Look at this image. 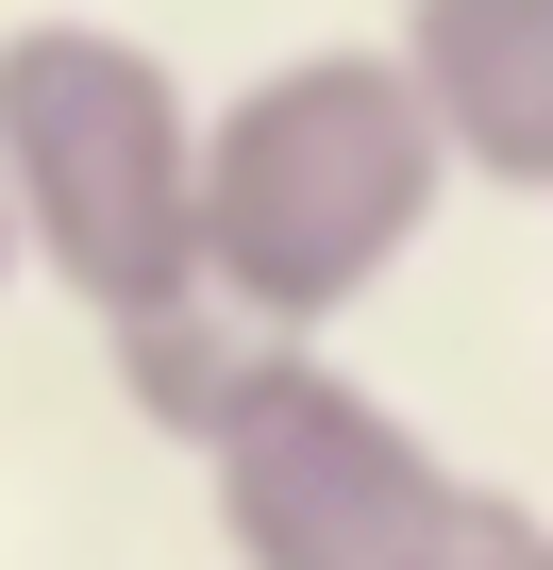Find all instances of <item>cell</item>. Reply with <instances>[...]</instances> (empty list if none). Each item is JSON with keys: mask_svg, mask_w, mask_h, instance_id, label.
<instances>
[{"mask_svg": "<svg viewBox=\"0 0 553 570\" xmlns=\"http://www.w3.org/2000/svg\"><path fill=\"white\" fill-rule=\"evenodd\" d=\"M436 202H453V151L386 35L286 51L235 101H201V285H235L268 336H336L436 235Z\"/></svg>", "mask_w": 553, "mask_h": 570, "instance_id": "1", "label": "cell"}, {"mask_svg": "<svg viewBox=\"0 0 553 570\" xmlns=\"http://www.w3.org/2000/svg\"><path fill=\"white\" fill-rule=\"evenodd\" d=\"M0 185H18V252L85 320H151L201 285V101L118 18L0 35Z\"/></svg>", "mask_w": 553, "mask_h": 570, "instance_id": "2", "label": "cell"}, {"mask_svg": "<svg viewBox=\"0 0 553 570\" xmlns=\"http://www.w3.org/2000/svg\"><path fill=\"white\" fill-rule=\"evenodd\" d=\"M201 487H218L235 570H419L453 537V503H470V470L386 386H353L319 336H286L251 370V403L201 436Z\"/></svg>", "mask_w": 553, "mask_h": 570, "instance_id": "3", "label": "cell"}, {"mask_svg": "<svg viewBox=\"0 0 553 570\" xmlns=\"http://www.w3.org/2000/svg\"><path fill=\"white\" fill-rule=\"evenodd\" d=\"M386 51H403L453 185L553 202V0H403Z\"/></svg>", "mask_w": 553, "mask_h": 570, "instance_id": "4", "label": "cell"}, {"mask_svg": "<svg viewBox=\"0 0 553 570\" xmlns=\"http://www.w3.org/2000/svg\"><path fill=\"white\" fill-rule=\"evenodd\" d=\"M268 353H286V336H268L251 303H235V285H185V303H151V320H101V370H118V403L151 420V436H218L235 403H251V370Z\"/></svg>", "mask_w": 553, "mask_h": 570, "instance_id": "5", "label": "cell"}, {"mask_svg": "<svg viewBox=\"0 0 553 570\" xmlns=\"http://www.w3.org/2000/svg\"><path fill=\"white\" fill-rule=\"evenodd\" d=\"M419 570H553V520H536L520 487H486V470H470V503H453V537H436Z\"/></svg>", "mask_w": 553, "mask_h": 570, "instance_id": "6", "label": "cell"}, {"mask_svg": "<svg viewBox=\"0 0 553 570\" xmlns=\"http://www.w3.org/2000/svg\"><path fill=\"white\" fill-rule=\"evenodd\" d=\"M18 268H34V252H18V185H0V285H18Z\"/></svg>", "mask_w": 553, "mask_h": 570, "instance_id": "7", "label": "cell"}]
</instances>
